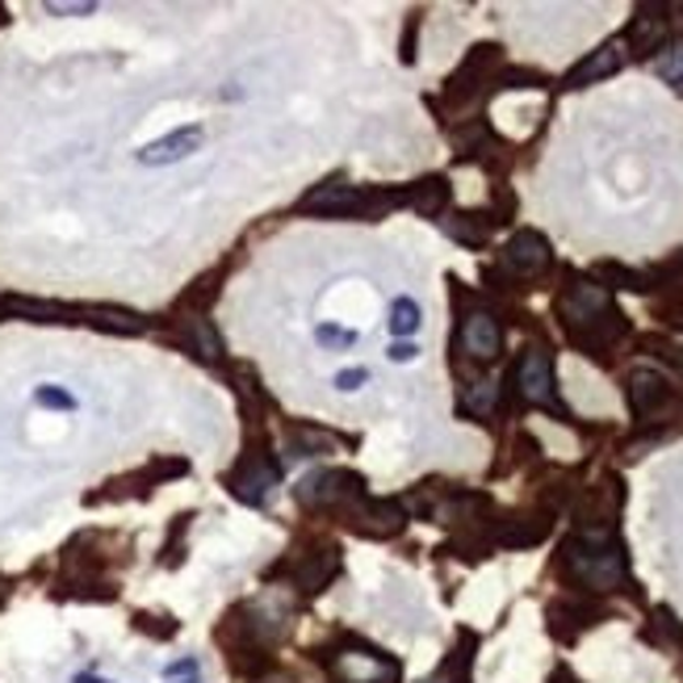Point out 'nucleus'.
I'll list each match as a JSON object with an SVG mask.
<instances>
[{
  "instance_id": "1",
  "label": "nucleus",
  "mask_w": 683,
  "mask_h": 683,
  "mask_svg": "<svg viewBox=\"0 0 683 683\" xmlns=\"http://www.w3.org/2000/svg\"><path fill=\"white\" fill-rule=\"evenodd\" d=\"M566 566L579 583H588L595 591H613L625 579V554H621V545L604 542V537L566 542Z\"/></svg>"
},
{
  "instance_id": "2",
  "label": "nucleus",
  "mask_w": 683,
  "mask_h": 683,
  "mask_svg": "<svg viewBox=\"0 0 683 683\" xmlns=\"http://www.w3.org/2000/svg\"><path fill=\"white\" fill-rule=\"evenodd\" d=\"M386 197H369L353 185H319L303 197V210L328 214V218H344V214H377Z\"/></svg>"
},
{
  "instance_id": "3",
  "label": "nucleus",
  "mask_w": 683,
  "mask_h": 683,
  "mask_svg": "<svg viewBox=\"0 0 683 683\" xmlns=\"http://www.w3.org/2000/svg\"><path fill=\"white\" fill-rule=\"evenodd\" d=\"M202 147V126H185V130H172L164 139L147 143L139 151V164L147 168H164V164H177V160H185Z\"/></svg>"
},
{
  "instance_id": "4",
  "label": "nucleus",
  "mask_w": 683,
  "mask_h": 683,
  "mask_svg": "<svg viewBox=\"0 0 683 683\" xmlns=\"http://www.w3.org/2000/svg\"><path fill=\"white\" fill-rule=\"evenodd\" d=\"M520 395L537 407H554V374H549V356L542 349L520 361Z\"/></svg>"
},
{
  "instance_id": "5",
  "label": "nucleus",
  "mask_w": 683,
  "mask_h": 683,
  "mask_svg": "<svg viewBox=\"0 0 683 683\" xmlns=\"http://www.w3.org/2000/svg\"><path fill=\"white\" fill-rule=\"evenodd\" d=\"M273 487H277V470H273V462H264V457L248 462V466H243V470L231 478V491H236L243 503H252V508L269 503Z\"/></svg>"
},
{
  "instance_id": "6",
  "label": "nucleus",
  "mask_w": 683,
  "mask_h": 683,
  "mask_svg": "<svg viewBox=\"0 0 683 683\" xmlns=\"http://www.w3.org/2000/svg\"><path fill=\"white\" fill-rule=\"evenodd\" d=\"M356 487H361V478L344 470H323V474H310L307 482L298 487V499L303 503H340L344 496H353Z\"/></svg>"
},
{
  "instance_id": "7",
  "label": "nucleus",
  "mask_w": 683,
  "mask_h": 683,
  "mask_svg": "<svg viewBox=\"0 0 683 683\" xmlns=\"http://www.w3.org/2000/svg\"><path fill=\"white\" fill-rule=\"evenodd\" d=\"M608 310V294H604V285H574L570 294H566V303H562V315H566V323H591V319H600Z\"/></svg>"
},
{
  "instance_id": "8",
  "label": "nucleus",
  "mask_w": 683,
  "mask_h": 683,
  "mask_svg": "<svg viewBox=\"0 0 683 683\" xmlns=\"http://www.w3.org/2000/svg\"><path fill=\"white\" fill-rule=\"evenodd\" d=\"M621 68V43H604L600 50H591L579 68L566 76V89H583V84H595L604 76H613Z\"/></svg>"
},
{
  "instance_id": "9",
  "label": "nucleus",
  "mask_w": 683,
  "mask_h": 683,
  "mask_svg": "<svg viewBox=\"0 0 683 683\" xmlns=\"http://www.w3.org/2000/svg\"><path fill=\"white\" fill-rule=\"evenodd\" d=\"M462 344H466V353L478 356V361H491L499 353V323L491 315H470L466 323H462Z\"/></svg>"
},
{
  "instance_id": "10",
  "label": "nucleus",
  "mask_w": 683,
  "mask_h": 683,
  "mask_svg": "<svg viewBox=\"0 0 683 683\" xmlns=\"http://www.w3.org/2000/svg\"><path fill=\"white\" fill-rule=\"evenodd\" d=\"M503 260L516 269V273H542L545 264H549V248H545L542 236H533V231H520L512 243H508V252H503Z\"/></svg>"
},
{
  "instance_id": "11",
  "label": "nucleus",
  "mask_w": 683,
  "mask_h": 683,
  "mask_svg": "<svg viewBox=\"0 0 683 683\" xmlns=\"http://www.w3.org/2000/svg\"><path fill=\"white\" fill-rule=\"evenodd\" d=\"M0 310L18 315V319H30V323H76L71 315H80V310L59 307V303H38V298H4Z\"/></svg>"
},
{
  "instance_id": "12",
  "label": "nucleus",
  "mask_w": 683,
  "mask_h": 683,
  "mask_svg": "<svg viewBox=\"0 0 683 683\" xmlns=\"http://www.w3.org/2000/svg\"><path fill=\"white\" fill-rule=\"evenodd\" d=\"M629 399H634L637 416H654L659 402L671 399V390H667V382H662L654 369H637V374L629 377Z\"/></svg>"
},
{
  "instance_id": "13",
  "label": "nucleus",
  "mask_w": 683,
  "mask_h": 683,
  "mask_svg": "<svg viewBox=\"0 0 683 683\" xmlns=\"http://www.w3.org/2000/svg\"><path fill=\"white\" fill-rule=\"evenodd\" d=\"M80 323H93L101 331H118V335L147 331V319H139L135 310H118V307H84L80 310Z\"/></svg>"
},
{
  "instance_id": "14",
  "label": "nucleus",
  "mask_w": 683,
  "mask_h": 683,
  "mask_svg": "<svg viewBox=\"0 0 683 683\" xmlns=\"http://www.w3.org/2000/svg\"><path fill=\"white\" fill-rule=\"evenodd\" d=\"M185 340H189V349L202 356V361H218V353H223V344H218V335H214L210 319H189Z\"/></svg>"
},
{
  "instance_id": "15",
  "label": "nucleus",
  "mask_w": 683,
  "mask_h": 683,
  "mask_svg": "<svg viewBox=\"0 0 683 683\" xmlns=\"http://www.w3.org/2000/svg\"><path fill=\"white\" fill-rule=\"evenodd\" d=\"M662 34H667V22L662 18H637L634 25H629V43H634L637 55H650V50H659L662 43Z\"/></svg>"
},
{
  "instance_id": "16",
  "label": "nucleus",
  "mask_w": 683,
  "mask_h": 683,
  "mask_svg": "<svg viewBox=\"0 0 683 683\" xmlns=\"http://www.w3.org/2000/svg\"><path fill=\"white\" fill-rule=\"evenodd\" d=\"M335 554H315V558H310L307 566H303V570H298V588L303 591H319V588H328L331 583V574H335Z\"/></svg>"
},
{
  "instance_id": "17",
  "label": "nucleus",
  "mask_w": 683,
  "mask_h": 683,
  "mask_svg": "<svg viewBox=\"0 0 683 683\" xmlns=\"http://www.w3.org/2000/svg\"><path fill=\"white\" fill-rule=\"evenodd\" d=\"M386 323H390V335H416L420 331V307L411 298H395Z\"/></svg>"
},
{
  "instance_id": "18",
  "label": "nucleus",
  "mask_w": 683,
  "mask_h": 683,
  "mask_svg": "<svg viewBox=\"0 0 683 683\" xmlns=\"http://www.w3.org/2000/svg\"><path fill=\"white\" fill-rule=\"evenodd\" d=\"M448 202V185L445 181H424V185H416V193H411V206L420 214H441Z\"/></svg>"
},
{
  "instance_id": "19",
  "label": "nucleus",
  "mask_w": 683,
  "mask_h": 683,
  "mask_svg": "<svg viewBox=\"0 0 683 683\" xmlns=\"http://www.w3.org/2000/svg\"><path fill=\"white\" fill-rule=\"evenodd\" d=\"M654 71H659L667 84H675V89L683 93V47L662 50L659 59H654Z\"/></svg>"
},
{
  "instance_id": "20",
  "label": "nucleus",
  "mask_w": 683,
  "mask_h": 683,
  "mask_svg": "<svg viewBox=\"0 0 683 683\" xmlns=\"http://www.w3.org/2000/svg\"><path fill=\"white\" fill-rule=\"evenodd\" d=\"M466 407L470 411H491L496 407V382H478L470 395H466Z\"/></svg>"
},
{
  "instance_id": "21",
  "label": "nucleus",
  "mask_w": 683,
  "mask_h": 683,
  "mask_svg": "<svg viewBox=\"0 0 683 683\" xmlns=\"http://www.w3.org/2000/svg\"><path fill=\"white\" fill-rule=\"evenodd\" d=\"M466 654H462V659H457V654H453V659L445 662V667H441V671H436V675H432V680L428 683H466Z\"/></svg>"
},
{
  "instance_id": "22",
  "label": "nucleus",
  "mask_w": 683,
  "mask_h": 683,
  "mask_svg": "<svg viewBox=\"0 0 683 683\" xmlns=\"http://www.w3.org/2000/svg\"><path fill=\"white\" fill-rule=\"evenodd\" d=\"M315 335H319V344H331V349H335V344H340V349H344V344H356V331L319 328V331H315Z\"/></svg>"
},
{
  "instance_id": "23",
  "label": "nucleus",
  "mask_w": 683,
  "mask_h": 683,
  "mask_svg": "<svg viewBox=\"0 0 683 683\" xmlns=\"http://www.w3.org/2000/svg\"><path fill=\"white\" fill-rule=\"evenodd\" d=\"M34 399L43 402V407H64V411H71V407H76V399H71V395H64V390H50V386H43Z\"/></svg>"
},
{
  "instance_id": "24",
  "label": "nucleus",
  "mask_w": 683,
  "mask_h": 683,
  "mask_svg": "<svg viewBox=\"0 0 683 683\" xmlns=\"http://www.w3.org/2000/svg\"><path fill=\"white\" fill-rule=\"evenodd\" d=\"M168 680H197V659H181L164 671Z\"/></svg>"
},
{
  "instance_id": "25",
  "label": "nucleus",
  "mask_w": 683,
  "mask_h": 683,
  "mask_svg": "<svg viewBox=\"0 0 683 683\" xmlns=\"http://www.w3.org/2000/svg\"><path fill=\"white\" fill-rule=\"evenodd\" d=\"M365 382H369L365 369H344V374L335 377V386H340V390H356V386H365Z\"/></svg>"
},
{
  "instance_id": "26",
  "label": "nucleus",
  "mask_w": 683,
  "mask_h": 683,
  "mask_svg": "<svg viewBox=\"0 0 683 683\" xmlns=\"http://www.w3.org/2000/svg\"><path fill=\"white\" fill-rule=\"evenodd\" d=\"M96 4L93 0H80V4H55V0H50L47 4V13H64V18H71V13H93Z\"/></svg>"
},
{
  "instance_id": "27",
  "label": "nucleus",
  "mask_w": 683,
  "mask_h": 683,
  "mask_svg": "<svg viewBox=\"0 0 683 683\" xmlns=\"http://www.w3.org/2000/svg\"><path fill=\"white\" fill-rule=\"evenodd\" d=\"M390 356H395V361H416V344H395Z\"/></svg>"
},
{
  "instance_id": "28",
  "label": "nucleus",
  "mask_w": 683,
  "mask_h": 683,
  "mask_svg": "<svg viewBox=\"0 0 683 683\" xmlns=\"http://www.w3.org/2000/svg\"><path fill=\"white\" fill-rule=\"evenodd\" d=\"M172 683H197V680H172Z\"/></svg>"
},
{
  "instance_id": "29",
  "label": "nucleus",
  "mask_w": 683,
  "mask_h": 683,
  "mask_svg": "<svg viewBox=\"0 0 683 683\" xmlns=\"http://www.w3.org/2000/svg\"><path fill=\"white\" fill-rule=\"evenodd\" d=\"M0 600H4V583H0Z\"/></svg>"
}]
</instances>
